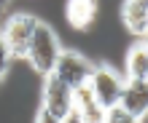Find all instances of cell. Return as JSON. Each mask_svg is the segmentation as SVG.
<instances>
[{"label":"cell","instance_id":"cell-1","mask_svg":"<svg viewBox=\"0 0 148 123\" xmlns=\"http://www.w3.org/2000/svg\"><path fill=\"white\" fill-rule=\"evenodd\" d=\"M62 46H59V35L54 27H49L46 22H38L35 32H32V38L27 43V51H24V62L30 64V70L35 75H49L51 70L57 64V56Z\"/></svg>","mask_w":148,"mask_h":123},{"label":"cell","instance_id":"cell-10","mask_svg":"<svg viewBox=\"0 0 148 123\" xmlns=\"http://www.w3.org/2000/svg\"><path fill=\"white\" fill-rule=\"evenodd\" d=\"M124 70H127V80H148V43L145 38H137L129 46L124 56Z\"/></svg>","mask_w":148,"mask_h":123},{"label":"cell","instance_id":"cell-6","mask_svg":"<svg viewBox=\"0 0 148 123\" xmlns=\"http://www.w3.org/2000/svg\"><path fill=\"white\" fill-rule=\"evenodd\" d=\"M119 16L129 35L135 38L148 35V0H124L119 8Z\"/></svg>","mask_w":148,"mask_h":123},{"label":"cell","instance_id":"cell-15","mask_svg":"<svg viewBox=\"0 0 148 123\" xmlns=\"http://www.w3.org/2000/svg\"><path fill=\"white\" fill-rule=\"evenodd\" d=\"M62 123H81V120H78V118H75V115H67V118H65V120H62Z\"/></svg>","mask_w":148,"mask_h":123},{"label":"cell","instance_id":"cell-4","mask_svg":"<svg viewBox=\"0 0 148 123\" xmlns=\"http://www.w3.org/2000/svg\"><path fill=\"white\" fill-rule=\"evenodd\" d=\"M51 72L75 91V89H81V86L89 83V78H92V72H94V62L86 59L84 54H78L75 48H62Z\"/></svg>","mask_w":148,"mask_h":123},{"label":"cell","instance_id":"cell-7","mask_svg":"<svg viewBox=\"0 0 148 123\" xmlns=\"http://www.w3.org/2000/svg\"><path fill=\"white\" fill-rule=\"evenodd\" d=\"M100 0H67L65 3V19L73 30H89L97 22Z\"/></svg>","mask_w":148,"mask_h":123},{"label":"cell","instance_id":"cell-3","mask_svg":"<svg viewBox=\"0 0 148 123\" xmlns=\"http://www.w3.org/2000/svg\"><path fill=\"white\" fill-rule=\"evenodd\" d=\"M124 83H127V78L121 75L116 67H110L108 62H100V64H94V72H92L86 86H89L92 96L108 110V107H116L119 104L121 91H124Z\"/></svg>","mask_w":148,"mask_h":123},{"label":"cell","instance_id":"cell-12","mask_svg":"<svg viewBox=\"0 0 148 123\" xmlns=\"http://www.w3.org/2000/svg\"><path fill=\"white\" fill-rule=\"evenodd\" d=\"M11 64H14V59H11V54H8V48L3 46V40H0V86L5 83L8 72H11Z\"/></svg>","mask_w":148,"mask_h":123},{"label":"cell","instance_id":"cell-2","mask_svg":"<svg viewBox=\"0 0 148 123\" xmlns=\"http://www.w3.org/2000/svg\"><path fill=\"white\" fill-rule=\"evenodd\" d=\"M38 16L35 14H11L5 19V24L0 27V40H3V46L8 48V54L11 59H24V51H27V43L32 38V32L38 27Z\"/></svg>","mask_w":148,"mask_h":123},{"label":"cell","instance_id":"cell-5","mask_svg":"<svg viewBox=\"0 0 148 123\" xmlns=\"http://www.w3.org/2000/svg\"><path fill=\"white\" fill-rule=\"evenodd\" d=\"M40 110H46L49 115L57 118V120H65L67 115H73V89L67 83H62L54 72L43 75Z\"/></svg>","mask_w":148,"mask_h":123},{"label":"cell","instance_id":"cell-8","mask_svg":"<svg viewBox=\"0 0 148 123\" xmlns=\"http://www.w3.org/2000/svg\"><path fill=\"white\" fill-rule=\"evenodd\" d=\"M73 115L81 123H102L105 120V107L92 96L89 86H81V89L73 91Z\"/></svg>","mask_w":148,"mask_h":123},{"label":"cell","instance_id":"cell-9","mask_svg":"<svg viewBox=\"0 0 148 123\" xmlns=\"http://www.w3.org/2000/svg\"><path fill=\"white\" fill-rule=\"evenodd\" d=\"M119 104L127 112H132L135 118H145L148 115V80H127Z\"/></svg>","mask_w":148,"mask_h":123},{"label":"cell","instance_id":"cell-14","mask_svg":"<svg viewBox=\"0 0 148 123\" xmlns=\"http://www.w3.org/2000/svg\"><path fill=\"white\" fill-rule=\"evenodd\" d=\"M11 3H14V0H0V14H3V11H5V8H8V5H11Z\"/></svg>","mask_w":148,"mask_h":123},{"label":"cell","instance_id":"cell-11","mask_svg":"<svg viewBox=\"0 0 148 123\" xmlns=\"http://www.w3.org/2000/svg\"><path fill=\"white\" fill-rule=\"evenodd\" d=\"M102 123H145V118H135L132 112H127L121 104H116V107L105 110V120Z\"/></svg>","mask_w":148,"mask_h":123},{"label":"cell","instance_id":"cell-13","mask_svg":"<svg viewBox=\"0 0 148 123\" xmlns=\"http://www.w3.org/2000/svg\"><path fill=\"white\" fill-rule=\"evenodd\" d=\"M32 123H62V120H57V118H51L46 110H35V115H32Z\"/></svg>","mask_w":148,"mask_h":123}]
</instances>
